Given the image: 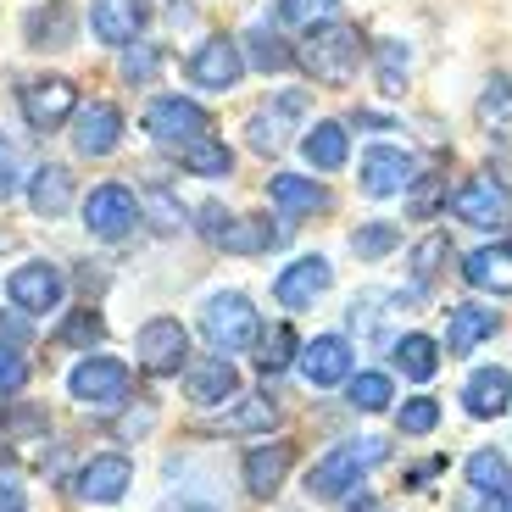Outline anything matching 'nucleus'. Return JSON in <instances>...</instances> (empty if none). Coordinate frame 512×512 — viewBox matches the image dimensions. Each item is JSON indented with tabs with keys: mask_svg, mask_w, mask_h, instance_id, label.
Instances as JSON below:
<instances>
[{
	"mask_svg": "<svg viewBox=\"0 0 512 512\" xmlns=\"http://www.w3.org/2000/svg\"><path fill=\"white\" fill-rule=\"evenodd\" d=\"M295 62L312 73V84H323V90H346L351 78H357V67H362V34L334 17V23L312 28V34L301 39Z\"/></svg>",
	"mask_w": 512,
	"mask_h": 512,
	"instance_id": "f257e3e1",
	"label": "nucleus"
},
{
	"mask_svg": "<svg viewBox=\"0 0 512 512\" xmlns=\"http://www.w3.org/2000/svg\"><path fill=\"white\" fill-rule=\"evenodd\" d=\"M390 457L379 435H362V440H340L334 451H323L318 462L307 468V496L318 501H334V496H351L362 485V474H373L379 462Z\"/></svg>",
	"mask_w": 512,
	"mask_h": 512,
	"instance_id": "f03ea898",
	"label": "nucleus"
},
{
	"mask_svg": "<svg viewBox=\"0 0 512 512\" xmlns=\"http://www.w3.org/2000/svg\"><path fill=\"white\" fill-rule=\"evenodd\" d=\"M201 334H206V346L218 351V357H234V351L256 346L262 318H256L251 295H240V290L206 295V307H201Z\"/></svg>",
	"mask_w": 512,
	"mask_h": 512,
	"instance_id": "7ed1b4c3",
	"label": "nucleus"
},
{
	"mask_svg": "<svg viewBox=\"0 0 512 512\" xmlns=\"http://www.w3.org/2000/svg\"><path fill=\"white\" fill-rule=\"evenodd\" d=\"M67 390L84 412H117L134 390V373H128L123 357H84L73 373H67Z\"/></svg>",
	"mask_w": 512,
	"mask_h": 512,
	"instance_id": "20e7f679",
	"label": "nucleus"
},
{
	"mask_svg": "<svg viewBox=\"0 0 512 512\" xmlns=\"http://www.w3.org/2000/svg\"><path fill=\"white\" fill-rule=\"evenodd\" d=\"M201 234L229 256H262V251L290 240V223L268 229V218H229L223 206H201Z\"/></svg>",
	"mask_w": 512,
	"mask_h": 512,
	"instance_id": "39448f33",
	"label": "nucleus"
},
{
	"mask_svg": "<svg viewBox=\"0 0 512 512\" xmlns=\"http://www.w3.org/2000/svg\"><path fill=\"white\" fill-rule=\"evenodd\" d=\"M145 134H151L156 145H167V151H184L190 140L212 134V117H206V106L190 101V95H156V101L145 106Z\"/></svg>",
	"mask_w": 512,
	"mask_h": 512,
	"instance_id": "423d86ee",
	"label": "nucleus"
},
{
	"mask_svg": "<svg viewBox=\"0 0 512 512\" xmlns=\"http://www.w3.org/2000/svg\"><path fill=\"white\" fill-rule=\"evenodd\" d=\"M451 212H457V223H468V229H479V234H507L512 229V195H507V184L490 179V173L462 184V190L451 195Z\"/></svg>",
	"mask_w": 512,
	"mask_h": 512,
	"instance_id": "0eeeda50",
	"label": "nucleus"
},
{
	"mask_svg": "<svg viewBox=\"0 0 512 512\" xmlns=\"http://www.w3.org/2000/svg\"><path fill=\"white\" fill-rule=\"evenodd\" d=\"M17 106H23V123L34 134H56L67 117L78 112V84L73 78H28L23 90H17Z\"/></svg>",
	"mask_w": 512,
	"mask_h": 512,
	"instance_id": "6e6552de",
	"label": "nucleus"
},
{
	"mask_svg": "<svg viewBox=\"0 0 512 512\" xmlns=\"http://www.w3.org/2000/svg\"><path fill=\"white\" fill-rule=\"evenodd\" d=\"M184 73H190L195 90H206V95H229L234 84L245 78V51H240V39H229V34L201 39Z\"/></svg>",
	"mask_w": 512,
	"mask_h": 512,
	"instance_id": "1a4fd4ad",
	"label": "nucleus"
},
{
	"mask_svg": "<svg viewBox=\"0 0 512 512\" xmlns=\"http://www.w3.org/2000/svg\"><path fill=\"white\" fill-rule=\"evenodd\" d=\"M134 223H140V195L128 190V184H95L90 195H84V229L95 234V240H128L134 234Z\"/></svg>",
	"mask_w": 512,
	"mask_h": 512,
	"instance_id": "9d476101",
	"label": "nucleus"
},
{
	"mask_svg": "<svg viewBox=\"0 0 512 512\" xmlns=\"http://www.w3.org/2000/svg\"><path fill=\"white\" fill-rule=\"evenodd\" d=\"M307 101H312L307 90H284V95H273L262 112H251V123H245V140H251V151H256V156H279L284 145H290L295 123L307 117Z\"/></svg>",
	"mask_w": 512,
	"mask_h": 512,
	"instance_id": "9b49d317",
	"label": "nucleus"
},
{
	"mask_svg": "<svg viewBox=\"0 0 512 512\" xmlns=\"http://www.w3.org/2000/svg\"><path fill=\"white\" fill-rule=\"evenodd\" d=\"M357 179H362V195H373V201L407 195V190H412V179H418V156L401 151V145H373V151L362 156Z\"/></svg>",
	"mask_w": 512,
	"mask_h": 512,
	"instance_id": "f8f14e48",
	"label": "nucleus"
},
{
	"mask_svg": "<svg viewBox=\"0 0 512 512\" xmlns=\"http://www.w3.org/2000/svg\"><path fill=\"white\" fill-rule=\"evenodd\" d=\"M134 351H140L145 373H179L190 362V334H184L179 318H151L134 334Z\"/></svg>",
	"mask_w": 512,
	"mask_h": 512,
	"instance_id": "ddd939ff",
	"label": "nucleus"
},
{
	"mask_svg": "<svg viewBox=\"0 0 512 512\" xmlns=\"http://www.w3.org/2000/svg\"><path fill=\"white\" fill-rule=\"evenodd\" d=\"M6 295H12L23 312H56L67 295V279L56 262H23V268H12V279H6Z\"/></svg>",
	"mask_w": 512,
	"mask_h": 512,
	"instance_id": "4468645a",
	"label": "nucleus"
},
{
	"mask_svg": "<svg viewBox=\"0 0 512 512\" xmlns=\"http://www.w3.org/2000/svg\"><path fill=\"white\" fill-rule=\"evenodd\" d=\"M334 284V268H329V256H295L290 268L273 279V301L290 312H307L312 301H318L323 290Z\"/></svg>",
	"mask_w": 512,
	"mask_h": 512,
	"instance_id": "2eb2a0df",
	"label": "nucleus"
},
{
	"mask_svg": "<svg viewBox=\"0 0 512 512\" xmlns=\"http://www.w3.org/2000/svg\"><path fill=\"white\" fill-rule=\"evenodd\" d=\"M117 145H123V112H117L112 101H90L84 112H73V151L78 156L101 162Z\"/></svg>",
	"mask_w": 512,
	"mask_h": 512,
	"instance_id": "dca6fc26",
	"label": "nucleus"
},
{
	"mask_svg": "<svg viewBox=\"0 0 512 512\" xmlns=\"http://www.w3.org/2000/svg\"><path fill=\"white\" fill-rule=\"evenodd\" d=\"M128 485H134V462H128L123 451H101V457H90L84 468H78V479H73V490L84 501H95V507L123 501Z\"/></svg>",
	"mask_w": 512,
	"mask_h": 512,
	"instance_id": "f3484780",
	"label": "nucleus"
},
{
	"mask_svg": "<svg viewBox=\"0 0 512 512\" xmlns=\"http://www.w3.org/2000/svg\"><path fill=\"white\" fill-rule=\"evenodd\" d=\"M184 390H190L195 407H218V401L240 396V373L229 357H195L184 362Z\"/></svg>",
	"mask_w": 512,
	"mask_h": 512,
	"instance_id": "a211bd4d",
	"label": "nucleus"
},
{
	"mask_svg": "<svg viewBox=\"0 0 512 512\" xmlns=\"http://www.w3.org/2000/svg\"><path fill=\"white\" fill-rule=\"evenodd\" d=\"M301 373H307V384H318V390L346 384L351 379V340L346 334H318L312 346H301Z\"/></svg>",
	"mask_w": 512,
	"mask_h": 512,
	"instance_id": "6ab92c4d",
	"label": "nucleus"
},
{
	"mask_svg": "<svg viewBox=\"0 0 512 512\" xmlns=\"http://www.w3.org/2000/svg\"><path fill=\"white\" fill-rule=\"evenodd\" d=\"M23 39L34 51H67L78 39V12L67 0H45V6H34V12L23 17Z\"/></svg>",
	"mask_w": 512,
	"mask_h": 512,
	"instance_id": "aec40b11",
	"label": "nucleus"
},
{
	"mask_svg": "<svg viewBox=\"0 0 512 512\" xmlns=\"http://www.w3.org/2000/svg\"><path fill=\"white\" fill-rule=\"evenodd\" d=\"M145 0H90V34L101 45H134V34L145 28Z\"/></svg>",
	"mask_w": 512,
	"mask_h": 512,
	"instance_id": "412c9836",
	"label": "nucleus"
},
{
	"mask_svg": "<svg viewBox=\"0 0 512 512\" xmlns=\"http://www.w3.org/2000/svg\"><path fill=\"white\" fill-rule=\"evenodd\" d=\"M290 468H295V446H290V440H273V446H251V451H245L240 474H245V490H251V496L268 501L273 490L284 485V474H290Z\"/></svg>",
	"mask_w": 512,
	"mask_h": 512,
	"instance_id": "4be33fe9",
	"label": "nucleus"
},
{
	"mask_svg": "<svg viewBox=\"0 0 512 512\" xmlns=\"http://www.w3.org/2000/svg\"><path fill=\"white\" fill-rule=\"evenodd\" d=\"M496 329H501V312L479 307V301H462V307L446 312V351L451 357H468V351L485 346Z\"/></svg>",
	"mask_w": 512,
	"mask_h": 512,
	"instance_id": "5701e85b",
	"label": "nucleus"
},
{
	"mask_svg": "<svg viewBox=\"0 0 512 512\" xmlns=\"http://www.w3.org/2000/svg\"><path fill=\"white\" fill-rule=\"evenodd\" d=\"M268 201L279 206L284 218H312V212H329V190L318 179H301V173H273L268 179Z\"/></svg>",
	"mask_w": 512,
	"mask_h": 512,
	"instance_id": "b1692460",
	"label": "nucleus"
},
{
	"mask_svg": "<svg viewBox=\"0 0 512 512\" xmlns=\"http://www.w3.org/2000/svg\"><path fill=\"white\" fill-rule=\"evenodd\" d=\"M462 407L468 418H501L512 407V373L507 368H474L462 384Z\"/></svg>",
	"mask_w": 512,
	"mask_h": 512,
	"instance_id": "393cba45",
	"label": "nucleus"
},
{
	"mask_svg": "<svg viewBox=\"0 0 512 512\" xmlns=\"http://www.w3.org/2000/svg\"><path fill=\"white\" fill-rule=\"evenodd\" d=\"M28 206L39 218H62L73 206V167L67 162H39L34 179H28Z\"/></svg>",
	"mask_w": 512,
	"mask_h": 512,
	"instance_id": "a878e982",
	"label": "nucleus"
},
{
	"mask_svg": "<svg viewBox=\"0 0 512 512\" xmlns=\"http://www.w3.org/2000/svg\"><path fill=\"white\" fill-rule=\"evenodd\" d=\"M462 279L474 290L512 295V245H479L474 256H462Z\"/></svg>",
	"mask_w": 512,
	"mask_h": 512,
	"instance_id": "bb28decb",
	"label": "nucleus"
},
{
	"mask_svg": "<svg viewBox=\"0 0 512 512\" xmlns=\"http://www.w3.org/2000/svg\"><path fill=\"white\" fill-rule=\"evenodd\" d=\"M273 423H279V407L268 396H234L229 412H218V435H268Z\"/></svg>",
	"mask_w": 512,
	"mask_h": 512,
	"instance_id": "cd10ccee",
	"label": "nucleus"
},
{
	"mask_svg": "<svg viewBox=\"0 0 512 512\" xmlns=\"http://www.w3.org/2000/svg\"><path fill=\"white\" fill-rule=\"evenodd\" d=\"M301 151H307V162L318 167V173H340L351 156V134L346 123H312L307 140H301Z\"/></svg>",
	"mask_w": 512,
	"mask_h": 512,
	"instance_id": "c85d7f7f",
	"label": "nucleus"
},
{
	"mask_svg": "<svg viewBox=\"0 0 512 512\" xmlns=\"http://www.w3.org/2000/svg\"><path fill=\"white\" fill-rule=\"evenodd\" d=\"M179 167H184V173H195V179H229V173H234V151L223 145V134H201V140H190L179 151Z\"/></svg>",
	"mask_w": 512,
	"mask_h": 512,
	"instance_id": "c756f323",
	"label": "nucleus"
},
{
	"mask_svg": "<svg viewBox=\"0 0 512 512\" xmlns=\"http://www.w3.org/2000/svg\"><path fill=\"white\" fill-rule=\"evenodd\" d=\"M140 223H151L156 234H184L190 229V206L173 195V184H151L140 195Z\"/></svg>",
	"mask_w": 512,
	"mask_h": 512,
	"instance_id": "7c9ffc66",
	"label": "nucleus"
},
{
	"mask_svg": "<svg viewBox=\"0 0 512 512\" xmlns=\"http://www.w3.org/2000/svg\"><path fill=\"white\" fill-rule=\"evenodd\" d=\"M390 362L401 368V379L429 384V379L440 373V346L429 340V334H401L396 346H390Z\"/></svg>",
	"mask_w": 512,
	"mask_h": 512,
	"instance_id": "2f4dec72",
	"label": "nucleus"
},
{
	"mask_svg": "<svg viewBox=\"0 0 512 512\" xmlns=\"http://www.w3.org/2000/svg\"><path fill=\"white\" fill-rule=\"evenodd\" d=\"M462 474H468V490H474V496H507L512 490V468L496 446H479L474 457L462 462Z\"/></svg>",
	"mask_w": 512,
	"mask_h": 512,
	"instance_id": "473e14b6",
	"label": "nucleus"
},
{
	"mask_svg": "<svg viewBox=\"0 0 512 512\" xmlns=\"http://www.w3.org/2000/svg\"><path fill=\"white\" fill-rule=\"evenodd\" d=\"M240 51H245V62H251L256 73H290V67H295V51L273 34V28H251Z\"/></svg>",
	"mask_w": 512,
	"mask_h": 512,
	"instance_id": "72a5a7b5",
	"label": "nucleus"
},
{
	"mask_svg": "<svg viewBox=\"0 0 512 512\" xmlns=\"http://www.w3.org/2000/svg\"><path fill=\"white\" fill-rule=\"evenodd\" d=\"M295 357H301V340H295L290 323H273V329L256 334V368L262 373H284Z\"/></svg>",
	"mask_w": 512,
	"mask_h": 512,
	"instance_id": "f704fd0d",
	"label": "nucleus"
},
{
	"mask_svg": "<svg viewBox=\"0 0 512 512\" xmlns=\"http://www.w3.org/2000/svg\"><path fill=\"white\" fill-rule=\"evenodd\" d=\"M451 240L446 234H423L418 245H412V284H418V290H429V284L440 279V273H446V262H451Z\"/></svg>",
	"mask_w": 512,
	"mask_h": 512,
	"instance_id": "c9c22d12",
	"label": "nucleus"
},
{
	"mask_svg": "<svg viewBox=\"0 0 512 512\" xmlns=\"http://www.w3.org/2000/svg\"><path fill=\"white\" fill-rule=\"evenodd\" d=\"M479 123L496 140H512V78H490L485 84V95H479Z\"/></svg>",
	"mask_w": 512,
	"mask_h": 512,
	"instance_id": "e433bc0d",
	"label": "nucleus"
},
{
	"mask_svg": "<svg viewBox=\"0 0 512 512\" xmlns=\"http://www.w3.org/2000/svg\"><path fill=\"white\" fill-rule=\"evenodd\" d=\"M373 62H379V90H384V95H401V90H407L412 51L401 45V39H379V45H373Z\"/></svg>",
	"mask_w": 512,
	"mask_h": 512,
	"instance_id": "4c0bfd02",
	"label": "nucleus"
},
{
	"mask_svg": "<svg viewBox=\"0 0 512 512\" xmlns=\"http://www.w3.org/2000/svg\"><path fill=\"white\" fill-rule=\"evenodd\" d=\"M401 245V223L390 218H373V223H357L351 229V251L362 256V262H379V256H390Z\"/></svg>",
	"mask_w": 512,
	"mask_h": 512,
	"instance_id": "58836bf2",
	"label": "nucleus"
},
{
	"mask_svg": "<svg viewBox=\"0 0 512 512\" xmlns=\"http://www.w3.org/2000/svg\"><path fill=\"white\" fill-rule=\"evenodd\" d=\"M346 401L357 412H384L390 401H396V384H390V373H351V379H346Z\"/></svg>",
	"mask_w": 512,
	"mask_h": 512,
	"instance_id": "ea45409f",
	"label": "nucleus"
},
{
	"mask_svg": "<svg viewBox=\"0 0 512 512\" xmlns=\"http://www.w3.org/2000/svg\"><path fill=\"white\" fill-rule=\"evenodd\" d=\"M334 17H340V0H279V23L301 28V34L334 23Z\"/></svg>",
	"mask_w": 512,
	"mask_h": 512,
	"instance_id": "a19ab883",
	"label": "nucleus"
},
{
	"mask_svg": "<svg viewBox=\"0 0 512 512\" xmlns=\"http://www.w3.org/2000/svg\"><path fill=\"white\" fill-rule=\"evenodd\" d=\"M435 423H440V401L435 396H412V401H401V412H396L401 435H435Z\"/></svg>",
	"mask_w": 512,
	"mask_h": 512,
	"instance_id": "79ce46f5",
	"label": "nucleus"
},
{
	"mask_svg": "<svg viewBox=\"0 0 512 512\" xmlns=\"http://www.w3.org/2000/svg\"><path fill=\"white\" fill-rule=\"evenodd\" d=\"M156 73H162V45H128L123 51V78L134 84V90L156 84Z\"/></svg>",
	"mask_w": 512,
	"mask_h": 512,
	"instance_id": "37998d69",
	"label": "nucleus"
},
{
	"mask_svg": "<svg viewBox=\"0 0 512 512\" xmlns=\"http://www.w3.org/2000/svg\"><path fill=\"white\" fill-rule=\"evenodd\" d=\"M101 329H106V323L95 318L90 307H84V312H73V318L62 323V334H56V346H95V340H101Z\"/></svg>",
	"mask_w": 512,
	"mask_h": 512,
	"instance_id": "c03bdc74",
	"label": "nucleus"
},
{
	"mask_svg": "<svg viewBox=\"0 0 512 512\" xmlns=\"http://www.w3.org/2000/svg\"><path fill=\"white\" fill-rule=\"evenodd\" d=\"M23 384H28V362L12 346H0V396H17Z\"/></svg>",
	"mask_w": 512,
	"mask_h": 512,
	"instance_id": "a18cd8bd",
	"label": "nucleus"
},
{
	"mask_svg": "<svg viewBox=\"0 0 512 512\" xmlns=\"http://www.w3.org/2000/svg\"><path fill=\"white\" fill-rule=\"evenodd\" d=\"M17 195V145L0 134V201H12Z\"/></svg>",
	"mask_w": 512,
	"mask_h": 512,
	"instance_id": "49530a36",
	"label": "nucleus"
},
{
	"mask_svg": "<svg viewBox=\"0 0 512 512\" xmlns=\"http://www.w3.org/2000/svg\"><path fill=\"white\" fill-rule=\"evenodd\" d=\"M440 173H429V184H418L412 179V212H418V218H429V212H435V201H440Z\"/></svg>",
	"mask_w": 512,
	"mask_h": 512,
	"instance_id": "de8ad7c7",
	"label": "nucleus"
},
{
	"mask_svg": "<svg viewBox=\"0 0 512 512\" xmlns=\"http://www.w3.org/2000/svg\"><path fill=\"white\" fill-rule=\"evenodd\" d=\"M0 512H28V496L17 479H0Z\"/></svg>",
	"mask_w": 512,
	"mask_h": 512,
	"instance_id": "09e8293b",
	"label": "nucleus"
},
{
	"mask_svg": "<svg viewBox=\"0 0 512 512\" xmlns=\"http://www.w3.org/2000/svg\"><path fill=\"white\" fill-rule=\"evenodd\" d=\"M468 512H512V490L507 496H468Z\"/></svg>",
	"mask_w": 512,
	"mask_h": 512,
	"instance_id": "8fccbe9b",
	"label": "nucleus"
},
{
	"mask_svg": "<svg viewBox=\"0 0 512 512\" xmlns=\"http://www.w3.org/2000/svg\"><path fill=\"white\" fill-rule=\"evenodd\" d=\"M28 340V323H17V318H0V346H23Z\"/></svg>",
	"mask_w": 512,
	"mask_h": 512,
	"instance_id": "3c124183",
	"label": "nucleus"
},
{
	"mask_svg": "<svg viewBox=\"0 0 512 512\" xmlns=\"http://www.w3.org/2000/svg\"><path fill=\"white\" fill-rule=\"evenodd\" d=\"M162 512H218V507H206L195 496H173V501H162Z\"/></svg>",
	"mask_w": 512,
	"mask_h": 512,
	"instance_id": "603ef678",
	"label": "nucleus"
},
{
	"mask_svg": "<svg viewBox=\"0 0 512 512\" xmlns=\"http://www.w3.org/2000/svg\"><path fill=\"white\" fill-rule=\"evenodd\" d=\"M351 512H384V507H379L373 496H362V490H357V496H351Z\"/></svg>",
	"mask_w": 512,
	"mask_h": 512,
	"instance_id": "864d4df0",
	"label": "nucleus"
}]
</instances>
